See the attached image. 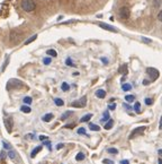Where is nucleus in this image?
<instances>
[{
  "label": "nucleus",
  "mask_w": 162,
  "mask_h": 164,
  "mask_svg": "<svg viewBox=\"0 0 162 164\" xmlns=\"http://www.w3.org/2000/svg\"><path fill=\"white\" fill-rule=\"evenodd\" d=\"M20 7L23 8V10L25 11H33L36 8V4L34 0H21Z\"/></svg>",
  "instance_id": "1"
},
{
  "label": "nucleus",
  "mask_w": 162,
  "mask_h": 164,
  "mask_svg": "<svg viewBox=\"0 0 162 164\" xmlns=\"http://www.w3.org/2000/svg\"><path fill=\"white\" fill-rule=\"evenodd\" d=\"M23 86V83L20 82L19 79H15V78H13V79H10L9 82L7 83V88L8 89H13V88H19Z\"/></svg>",
  "instance_id": "2"
},
{
  "label": "nucleus",
  "mask_w": 162,
  "mask_h": 164,
  "mask_svg": "<svg viewBox=\"0 0 162 164\" xmlns=\"http://www.w3.org/2000/svg\"><path fill=\"white\" fill-rule=\"evenodd\" d=\"M119 16L123 19H128L130 16H131V10L127 6H123L121 9H119Z\"/></svg>",
  "instance_id": "3"
},
{
  "label": "nucleus",
  "mask_w": 162,
  "mask_h": 164,
  "mask_svg": "<svg viewBox=\"0 0 162 164\" xmlns=\"http://www.w3.org/2000/svg\"><path fill=\"white\" fill-rule=\"evenodd\" d=\"M86 103H87V98L86 96H83V98H81L79 101H74V102H72V107H74V108H85L86 107Z\"/></svg>",
  "instance_id": "4"
},
{
  "label": "nucleus",
  "mask_w": 162,
  "mask_h": 164,
  "mask_svg": "<svg viewBox=\"0 0 162 164\" xmlns=\"http://www.w3.org/2000/svg\"><path fill=\"white\" fill-rule=\"evenodd\" d=\"M147 129V127H138V128L134 129L133 130V133L130 135V139H133L135 138V137H137V136H140V135H142V133H144V130Z\"/></svg>",
  "instance_id": "5"
},
{
  "label": "nucleus",
  "mask_w": 162,
  "mask_h": 164,
  "mask_svg": "<svg viewBox=\"0 0 162 164\" xmlns=\"http://www.w3.org/2000/svg\"><path fill=\"white\" fill-rule=\"evenodd\" d=\"M147 72L151 76V79L152 81H155V79H158V77H159V72H158L155 68H147Z\"/></svg>",
  "instance_id": "6"
},
{
  "label": "nucleus",
  "mask_w": 162,
  "mask_h": 164,
  "mask_svg": "<svg viewBox=\"0 0 162 164\" xmlns=\"http://www.w3.org/2000/svg\"><path fill=\"white\" fill-rule=\"evenodd\" d=\"M98 26L99 27H101V28H104V30H106V31H109V32H114V33H117V28H115V27H113V26L110 25H107V24H104V23H99L98 24Z\"/></svg>",
  "instance_id": "7"
},
{
  "label": "nucleus",
  "mask_w": 162,
  "mask_h": 164,
  "mask_svg": "<svg viewBox=\"0 0 162 164\" xmlns=\"http://www.w3.org/2000/svg\"><path fill=\"white\" fill-rule=\"evenodd\" d=\"M21 37V34L18 35V33H16V31H13L10 33V41L11 42H17L18 40H20Z\"/></svg>",
  "instance_id": "8"
},
{
  "label": "nucleus",
  "mask_w": 162,
  "mask_h": 164,
  "mask_svg": "<svg viewBox=\"0 0 162 164\" xmlns=\"http://www.w3.org/2000/svg\"><path fill=\"white\" fill-rule=\"evenodd\" d=\"M5 126L6 128H7V130L8 131H11V129H13V119L11 118H6L5 119Z\"/></svg>",
  "instance_id": "9"
},
{
  "label": "nucleus",
  "mask_w": 162,
  "mask_h": 164,
  "mask_svg": "<svg viewBox=\"0 0 162 164\" xmlns=\"http://www.w3.org/2000/svg\"><path fill=\"white\" fill-rule=\"evenodd\" d=\"M42 148H43L42 146H37V147H35V148L33 149V152L30 153V157H33V159H34L36 155H37V154H38L40 151H42Z\"/></svg>",
  "instance_id": "10"
},
{
  "label": "nucleus",
  "mask_w": 162,
  "mask_h": 164,
  "mask_svg": "<svg viewBox=\"0 0 162 164\" xmlns=\"http://www.w3.org/2000/svg\"><path fill=\"white\" fill-rule=\"evenodd\" d=\"M113 126H114V120L113 119H109L106 123H105V126H104V128L106 129V130H109V129L113 128Z\"/></svg>",
  "instance_id": "11"
},
{
  "label": "nucleus",
  "mask_w": 162,
  "mask_h": 164,
  "mask_svg": "<svg viewBox=\"0 0 162 164\" xmlns=\"http://www.w3.org/2000/svg\"><path fill=\"white\" fill-rule=\"evenodd\" d=\"M96 96L98 98H106V92L104 91V89H98L96 92Z\"/></svg>",
  "instance_id": "12"
},
{
  "label": "nucleus",
  "mask_w": 162,
  "mask_h": 164,
  "mask_svg": "<svg viewBox=\"0 0 162 164\" xmlns=\"http://www.w3.org/2000/svg\"><path fill=\"white\" fill-rule=\"evenodd\" d=\"M91 118H92V114H91V113H88V114L83 116V117L80 119V122H88Z\"/></svg>",
  "instance_id": "13"
},
{
  "label": "nucleus",
  "mask_w": 162,
  "mask_h": 164,
  "mask_svg": "<svg viewBox=\"0 0 162 164\" xmlns=\"http://www.w3.org/2000/svg\"><path fill=\"white\" fill-rule=\"evenodd\" d=\"M89 129L92 130V131H98V130H100V127L98 126V124H95V123H89Z\"/></svg>",
  "instance_id": "14"
},
{
  "label": "nucleus",
  "mask_w": 162,
  "mask_h": 164,
  "mask_svg": "<svg viewBox=\"0 0 162 164\" xmlns=\"http://www.w3.org/2000/svg\"><path fill=\"white\" fill-rule=\"evenodd\" d=\"M42 119H43V121L49 122V121H51V120L53 119V114H52V113H47V114H45V116H44Z\"/></svg>",
  "instance_id": "15"
},
{
  "label": "nucleus",
  "mask_w": 162,
  "mask_h": 164,
  "mask_svg": "<svg viewBox=\"0 0 162 164\" xmlns=\"http://www.w3.org/2000/svg\"><path fill=\"white\" fill-rule=\"evenodd\" d=\"M61 88H62V91H63V92H68V91L70 89V86H69V84H68V83H62Z\"/></svg>",
  "instance_id": "16"
},
{
  "label": "nucleus",
  "mask_w": 162,
  "mask_h": 164,
  "mask_svg": "<svg viewBox=\"0 0 162 164\" xmlns=\"http://www.w3.org/2000/svg\"><path fill=\"white\" fill-rule=\"evenodd\" d=\"M37 39V34H35V35H33V36H30L28 40H26L25 41V44L27 45V44H29V43H32V42H34Z\"/></svg>",
  "instance_id": "17"
},
{
  "label": "nucleus",
  "mask_w": 162,
  "mask_h": 164,
  "mask_svg": "<svg viewBox=\"0 0 162 164\" xmlns=\"http://www.w3.org/2000/svg\"><path fill=\"white\" fill-rule=\"evenodd\" d=\"M20 111L24 113H29L32 110H30V108L28 107V105H23L21 108H20Z\"/></svg>",
  "instance_id": "18"
},
{
  "label": "nucleus",
  "mask_w": 162,
  "mask_h": 164,
  "mask_svg": "<svg viewBox=\"0 0 162 164\" xmlns=\"http://www.w3.org/2000/svg\"><path fill=\"white\" fill-rule=\"evenodd\" d=\"M140 107H141V103H140V102H136L135 104H134V107H133V109H134V111H135L136 113H141Z\"/></svg>",
  "instance_id": "19"
},
{
  "label": "nucleus",
  "mask_w": 162,
  "mask_h": 164,
  "mask_svg": "<svg viewBox=\"0 0 162 164\" xmlns=\"http://www.w3.org/2000/svg\"><path fill=\"white\" fill-rule=\"evenodd\" d=\"M132 88V85L131 84H123L122 85V89L124 91V92H127V91H130Z\"/></svg>",
  "instance_id": "20"
},
{
  "label": "nucleus",
  "mask_w": 162,
  "mask_h": 164,
  "mask_svg": "<svg viewBox=\"0 0 162 164\" xmlns=\"http://www.w3.org/2000/svg\"><path fill=\"white\" fill-rule=\"evenodd\" d=\"M119 72L123 74V75H126L127 74V65H123V66L119 68Z\"/></svg>",
  "instance_id": "21"
},
{
  "label": "nucleus",
  "mask_w": 162,
  "mask_h": 164,
  "mask_svg": "<svg viewBox=\"0 0 162 164\" xmlns=\"http://www.w3.org/2000/svg\"><path fill=\"white\" fill-rule=\"evenodd\" d=\"M85 157H86V156H85V154L83 153H78L77 154V156H76V160L77 161H83Z\"/></svg>",
  "instance_id": "22"
},
{
  "label": "nucleus",
  "mask_w": 162,
  "mask_h": 164,
  "mask_svg": "<svg viewBox=\"0 0 162 164\" xmlns=\"http://www.w3.org/2000/svg\"><path fill=\"white\" fill-rule=\"evenodd\" d=\"M46 53H47L49 56H51V57H56V56H57L56 51H55V50H53V49H50V50H47V51H46Z\"/></svg>",
  "instance_id": "23"
},
{
  "label": "nucleus",
  "mask_w": 162,
  "mask_h": 164,
  "mask_svg": "<svg viewBox=\"0 0 162 164\" xmlns=\"http://www.w3.org/2000/svg\"><path fill=\"white\" fill-rule=\"evenodd\" d=\"M71 114H72V112H71V111H66V112L64 113L62 117H61V120H66V118H69V117H70Z\"/></svg>",
  "instance_id": "24"
},
{
  "label": "nucleus",
  "mask_w": 162,
  "mask_h": 164,
  "mask_svg": "<svg viewBox=\"0 0 162 164\" xmlns=\"http://www.w3.org/2000/svg\"><path fill=\"white\" fill-rule=\"evenodd\" d=\"M108 120H109V113L105 112L104 113V118L101 119V122H106V121H108Z\"/></svg>",
  "instance_id": "25"
},
{
  "label": "nucleus",
  "mask_w": 162,
  "mask_h": 164,
  "mask_svg": "<svg viewBox=\"0 0 162 164\" xmlns=\"http://www.w3.org/2000/svg\"><path fill=\"white\" fill-rule=\"evenodd\" d=\"M23 101H24V103H25L26 105H29L33 100H32V98H29V96H26V98H24V100H23Z\"/></svg>",
  "instance_id": "26"
},
{
  "label": "nucleus",
  "mask_w": 162,
  "mask_h": 164,
  "mask_svg": "<svg viewBox=\"0 0 162 164\" xmlns=\"http://www.w3.org/2000/svg\"><path fill=\"white\" fill-rule=\"evenodd\" d=\"M125 100H126L127 102H133V101L135 100V96H134V95H126V96H125Z\"/></svg>",
  "instance_id": "27"
},
{
  "label": "nucleus",
  "mask_w": 162,
  "mask_h": 164,
  "mask_svg": "<svg viewBox=\"0 0 162 164\" xmlns=\"http://www.w3.org/2000/svg\"><path fill=\"white\" fill-rule=\"evenodd\" d=\"M54 102H55V104L57 105V107H62V105L64 104V102H63L61 98H55V100H54Z\"/></svg>",
  "instance_id": "28"
},
{
  "label": "nucleus",
  "mask_w": 162,
  "mask_h": 164,
  "mask_svg": "<svg viewBox=\"0 0 162 164\" xmlns=\"http://www.w3.org/2000/svg\"><path fill=\"white\" fill-rule=\"evenodd\" d=\"M107 152L109 154H117L118 153V151H117L116 148H114V147H110V148H108L107 149Z\"/></svg>",
  "instance_id": "29"
},
{
  "label": "nucleus",
  "mask_w": 162,
  "mask_h": 164,
  "mask_svg": "<svg viewBox=\"0 0 162 164\" xmlns=\"http://www.w3.org/2000/svg\"><path fill=\"white\" fill-rule=\"evenodd\" d=\"M8 156H9V157H10L11 160H15L17 155H16V153L14 152V151H10L9 153H8Z\"/></svg>",
  "instance_id": "30"
},
{
  "label": "nucleus",
  "mask_w": 162,
  "mask_h": 164,
  "mask_svg": "<svg viewBox=\"0 0 162 164\" xmlns=\"http://www.w3.org/2000/svg\"><path fill=\"white\" fill-rule=\"evenodd\" d=\"M8 61H9V57H7V58H6V61L4 62V66H2V69H1V72H5L6 67H7V65H8Z\"/></svg>",
  "instance_id": "31"
},
{
  "label": "nucleus",
  "mask_w": 162,
  "mask_h": 164,
  "mask_svg": "<svg viewBox=\"0 0 162 164\" xmlns=\"http://www.w3.org/2000/svg\"><path fill=\"white\" fill-rule=\"evenodd\" d=\"M77 133H79V135H86V129L85 128H79Z\"/></svg>",
  "instance_id": "32"
},
{
  "label": "nucleus",
  "mask_w": 162,
  "mask_h": 164,
  "mask_svg": "<svg viewBox=\"0 0 162 164\" xmlns=\"http://www.w3.org/2000/svg\"><path fill=\"white\" fill-rule=\"evenodd\" d=\"M51 61H52V60H51V58H45V59L43 60V62H44V65H50Z\"/></svg>",
  "instance_id": "33"
},
{
  "label": "nucleus",
  "mask_w": 162,
  "mask_h": 164,
  "mask_svg": "<svg viewBox=\"0 0 162 164\" xmlns=\"http://www.w3.org/2000/svg\"><path fill=\"white\" fill-rule=\"evenodd\" d=\"M102 163H104V164H114V162H113V161H110V160L105 159V160H102Z\"/></svg>",
  "instance_id": "34"
},
{
  "label": "nucleus",
  "mask_w": 162,
  "mask_h": 164,
  "mask_svg": "<svg viewBox=\"0 0 162 164\" xmlns=\"http://www.w3.org/2000/svg\"><path fill=\"white\" fill-rule=\"evenodd\" d=\"M66 63L68 65V66H73V63H72V60H71L70 58H68V59H66Z\"/></svg>",
  "instance_id": "35"
},
{
  "label": "nucleus",
  "mask_w": 162,
  "mask_h": 164,
  "mask_svg": "<svg viewBox=\"0 0 162 164\" xmlns=\"http://www.w3.org/2000/svg\"><path fill=\"white\" fill-rule=\"evenodd\" d=\"M144 102H145V104H147V105H151V104H152V100H151V98H145V101H144Z\"/></svg>",
  "instance_id": "36"
},
{
  "label": "nucleus",
  "mask_w": 162,
  "mask_h": 164,
  "mask_svg": "<svg viewBox=\"0 0 162 164\" xmlns=\"http://www.w3.org/2000/svg\"><path fill=\"white\" fill-rule=\"evenodd\" d=\"M108 109H109V110H115V109H116V103H115V104H109V105H108Z\"/></svg>",
  "instance_id": "37"
},
{
  "label": "nucleus",
  "mask_w": 162,
  "mask_h": 164,
  "mask_svg": "<svg viewBox=\"0 0 162 164\" xmlns=\"http://www.w3.org/2000/svg\"><path fill=\"white\" fill-rule=\"evenodd\" d=\"M142 41L147 42V43H151V40H150V39H147V37H142Z\"/></svg>",
  "instance_id": "38"
},
{
  "label": "nucleus",
  "mask_w": 162,
  "mask_h": 164,
  "mask_svg": "<svg viewBox=\"0 0 162 164\" xmlns=\"http://www.w3.org/2000/svg\"><path fill=\"white\" fill-rule=\"evenodd\" d=\"M47 137L46 136H40V140H42V142H45V140H47Z\"/></svg>",
  "instance_id": "39"
},
{
  "label": "nucleus",
  "mask_w": 162,
  "mask_h": 164,
  "mask_svg": "<svg viewBox=\"0 0 162 164\" xmlns=\"http://www.w3.org/2000/svg\"><path fill=\"white\" fill-rule=\"evenodd\" d=\"M158 19H159L160 22H162V10L158 14Z\"/></svg>",
  "instance_id": "40"
},
{
  "label": "nucleus",
  "mask_w": 162,
  "mask_h": 164,
  "mask_svg": "<svg viewBox=\"0 0 162 164\" xmlns=\"http://www.w3.org/2000/svg\"><path fill=\"white\" fill-rule=\"evenodd\" d=\"M5 156H6L5 152H1V153H0V159L2 160V161H4V160H5Z\"/></svg>",
  "instance_id": "41"
},
{
  "label": "nucleus",
  "mask_w": 162,
  "mask_h": 164,
  "mask_svg": "<svg viewBox=\"0 0 162 164\" xmlns=\"http://www.w3.org/2000/svg\"><path fill=\"white\" fill-rule=\"evenodd\" d=\"M119 164H130V162L127 160H122L121 162H119Z\"/></svg>",
  "instance_id": "42"
},
{
  "label": "nucleus",
  "mask_w": 162,
  "mask_h": 164,
  "mask_svg": "<svg viewBox=\"0 0 162 164\" xmlns=\"http://www.w3.org/2000/svg\"><path fill=\"white\" fill-rule=\"evenodd\" d=\"M4 146H5V148H6V149H10V146H9V145H8L7 143H5V142H4Z\"/></svg>",
  "instance_id": "43"
},
{
  "label": "nucleus",
  "mask_w": 162,
  "mask_h": 164,
  "mask_svg": "<svg viewBox=\"0 0 162 164\" xmlns=\"http://www.w3.org/2000/svg\"><path fill=\"white\" fill-rule=\"evenodd\" d=\"M63 146H64V144H59V145L56 146V148H57V149H61L62 147H63Z\"/></svg>",
  "instance_id": "44"
},
{
  "label": "nucleus",
  "mask_w": 162,
  "mask_h": 164,
  "mask_svg": "<svg viewBox=\"0 0 162 164\" xmlns=\"http://www.w3.org/2000/svg\"><path fill=\"white\" fill-rule=\"evenodd\" d=\"M159 128H160V130H162V117L160 118V124H159Z\"/></svg>",
  "instance_id": "45"
},
{
  "label": "nucleus",
  "mask_w": 162,
  "mask_h": 164,
  "mask_svg": "<svg viewBox=\"0 0 162 164\" xmlns=\"http://www.w3.org/2000/svg\"><path fill=\"white\" fill-rule=\"evenodd\" d=\"M101 60H102V62H104V63H108V60H107V59H105V58H101Z\"/></svg>",
  "instance_id": "46"
},
{
  "label": "nucleus",
  "mask_w": 162,
  "mask_h": 164,
  "mask_svg": "<svg viewBox=\"0 0 162 164\" xmlns=\"http://www.w3.org/2000/svg\"><path fill=\"white\" fill-rule=\"evenodd\" d=\"M33 137H34L33 135H27V136H26V138H27V139H28V138H33Z\"/></svg>",
  "instance_id": "47"
},
{
  "label": "nucleus",
  "mask_w": 162,
  "mask_h": 164,
  "mask_svg": "<svg viewBox=\"0 0 162 164\" xmlns=\"http://www.w3.org/2000/svg\"><path fill=\"white\" fill-rule=\"evenodd\" d=\"M158 164H162V160L159 159V161H158Z\"/></svg>",
  "instance_id": "48"
}]
</instances>
